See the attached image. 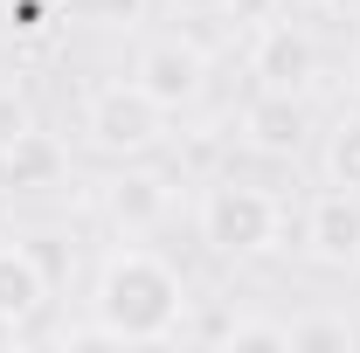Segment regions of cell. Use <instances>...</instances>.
<instances>
[{
	"mask_svg": "<svg viewBox=\"0 0 360 353\" xmlns=\"http://www.w3.org/2000/svg\"><path fill=\"white\" fill-rule=\"evenodd\" d=\"M187 277H180L174 257L146 250V243H118L104 264H97V284H90V319L118 340V347H153V340H180L187 326Z\"/></svg>",
	"mask_w": 360,
	"mask_h": 353,
	"instance_id": "1",
	"label": "cell"
},
{
	"mask_svg": "<svg viewBox=\"0 0 360 353\" xmlns=\"http://www.w3.org/2000/svg\"><path fill=\"white\" fill-rule=\"evenodd\" d=\"M194 229H201V243L222 257V264H257L277 250V236H284V201L270 194L264 180H208L201 187V208H194Z\"/></svg>",
	"mask_w": 360,
	"mask_h": 353,
	"instance_id": "2",
	"label": "cell"
},
{
	"mask_svg": "<svg viewBox=\"0 0 360 353\" xmlns=\"http://www.w3.org/2000/svg\"><path fill=\"white\" fill-rule=\"evenodd\" d=\"M84 146L104 153V160H146V153L167 146V111H160L132 77L97 84L90 104H84Z\"/></svg>",
	"mask_w": 360,
	"mask_h": 353,
	"instance_id": "3",
	"label": "cell"
},
{
	"mask_svg": "<svg viewBox=\"0 0 360 353\" xmlns=\"http://www.w3.org/2000/svg\"><path fill=\"white\" fill-rule=\"evenodd\" d=\"M243 70L257 77V90H312L319 84V35L284 7L250 28V49H243Z\"/></svg>",
	"mask_w": 360,
	"mask_h": 353,
	"instance_id": "4",
	"label": "cell"
},
{
	"mask_svg": "<svg viewBox=\"0 0 360 353\" xmlns=\"http://www.w3.org/2000/svg\"><path fill=\"white\" fill-rule=\"evenodd\" d=\"M132 84L174 118L187 104H201V90H208V49L194 42V35H153L132 56Z\"/></svg>",
	"mask_w": 360,
	"mask_h": 353,
	"instance_id": "5",
	"label": "cell"
},
{
	"mask_svg": "<svg viewBox=\"0 0 360 353\" xmlns=\"http://www.w3.org/2000/svg\"><path fill=\"white\" fill-rule=\"evenodd\" d=\"M298 257L312 270H333V277L360 270V194L319 187L305 201V222H298Z\"/></svg>",
	"mask_w": 360,
	"mask_h": 353,
	"instance_id": "6",
	"label": "cell"
},
{
	"mask_svg": "<svg viewBox=\"0 0 360 353\" xmlns=\"http://www.w3.org/2000/svg\"><path fill=\"white\" fill-rule=\"evenodd\" d=\"M236 132L250 153H264V160H298L305 146H312V104H305V90H257L250 104H243V118H236Z\"/></svg>",
	"mask_w": 360,
	"mask_h": 353,
	"instance_id": "7",
	"label": "cell"
},
{
	"mask_svg": "<svg viewBox=\"0 0 360 353\" xmlns=\"http://www.w3.org/2000/svg\"><path fill=\"white\" fill-rule=\"evenodd\" d=\"M167 215H174V180L125 160V174L104 187V222L118 229V243H146L153 229H167Z\"/></svg>",
	"mask_w": 360,
	"mask_h": 353,
	"instance_id": "8",
	"label": "cell"
},
{
	"mask_svg": "<svg viewBox=\"0 0 360 353\" xmlns=\"http://www.w3.org/2000/svg\"><path fill=\"white\" fill-rule=\"evenodd\" d=\"M70 180V146L56 132H21L7 153H0V187L7 194H42V187H63Z\"/></svg>",
	"mask_w": 360,
	"mask_h": 353,
	"instance_id": "9",
	"label": "cell"
},
{
	"mask_svg": "<svg viewBox=\"0 0 360 353\" xmlns=\"http://www.w3.org/2000/svg\"><path fill=\"white\" fill-rule=\"evenodd\" d=\"M49 291H56V277L42 270V257L28 250V243H14V236H0V312L7 319H35L49 305Z\"/></svg>",
	"mask_w": 360,
	"mask_h": 353,
	"instance_id": "10",
	"label": "cell"
},
{
	"mask_svg": "<svg viewBox=\"0 0 360 353\" xmlns=\"http://www.w3.org/2000/svg\"><path fill=\"white\" fill-rule=\"evenodd\" d=\"M319 180L360 194V111H340V118L319 132Z\"/></svg>",
	"mask_w": 360,
	"mask_h": 353,
	"instance_id": "11",
	"label": "cell"
},
{
	"mask_svg": "<svg viewBox=\"0 0 360 353\" xmlns=\"http://www.w3.org/2000/svg\"><path fill=\"white\" fill-rule=\"evenodd\" d=\"M284 340L291 347H354L360 326L340 319V312H312V319H284Z\"/></svg>",
	"mask_w": 360,
	"mask_h": 353,
	"instance_id": "12",
	"label": "cell"
},
{
	"mask_svg": "<svg viewBox=\"0 0 360 353\" xmlns=\"http://www.w3.org/2000/svg\"><path fill=\"white\" fill-rule=\"evenodd\" d=\"M21 132H35V104H28L21 84H0V153H7Z\"/></svg>",
	"mask_w": 360,
	"mask_h": 353,
	"instance_id": "13",
	"label": "cell"
},
{
	"mask_svg": "<svg viewBox=\"0 0 360 353\" xmlns=\"http://www.w3.org/2000/svg\"><path fill=\"white\" fill-rule=\"evenodd\" d=\"M0 14H7L14 35H42V28H49V0H7Z\"/></svg>",
	"mask_w": 360,
	"mask_h": 353,
	"instance_id": "14",
	"label": "cell"
},
{
	"mask_svg": "<svg viewBox=\"0 0 360 353\" xmlns=\"http://www.w3.org/2000/svg\"><path fill=\"white\" fill-rule=\"evenodd\" d=\"M291 0H222V14L236 21V28H257V21H270V14H284Z\"/></svg>",
	"mask_w": 360,
	"mask_h": 353,
	"instance_id": "15",
	"label": "cell"
},
{
	"mask_svg": "<svg viewBox=\"0 0 360 353\" xmlns=\"http://www.w3.org/2000/svg\"><path fill=\"white\" fill-rule=\"evenodd\" d=\"M21 340H28V326H21V319H7V312H0V347H21Z\"/></svg>",
	"mask_w": 360,
	"mask_h": 353,
	"instance_id": "16",
	"label": "cell"
},
{
	"mask_svg": "<svg viewBox=\"0 0 360 353\" xmlns=\"http://www.w3.org/2000/svg\"><path fill=\"white\" fill-rule=\"evenodd\" d=\"M174 14H222V0H167Z\"/></svg>",
	"mask_w": 360,
	"mask_h": 353,
	"instance_id": "17",
	"label": "cell"
},
{
	"mask_svg": "<svg viewBox=\"0 0 360 353\" xmlns=\"http://www.w3.org/2000/svg\"><path fill=\"white\" fill-rule=\"evenodd\" d=\"M326 14H340V21H360V0H326Z\"/></svg>",
	"mask_w": 360,
	"mask_h": 353,
	"instance_id": "18",
	"label": "cell"
},
{
	"mask_svg": "<svg viewBox=\"0 0 360 353\" xmlns=\"http://www.w3.org/2000/svg\"><path fill=\"white\" fill-rule=\"evenodd\" d=\"M7 215H14V194L0 187V236H7Z\"/></svg>",
	"mask_w": 360,
	"mask_h": 353,
	"instance_id": "19",
	"label": "cell"
},
{
	"mask_svg": "<svg viewBox=\"0 0 360 353\" xmlns=\"http://www.w3.org/2000/svg\"><path fill=\"white\" fill-rule=\"evenodd\" d=\"M354 90H360V56H354Z\"/></svg>",
	"mask_w": 360,
	"mask_h": 353,
	"instance_id": "20",
	"label": "cell"
},
{
	"mask_svg": "<svg viewBox=\"0 0 360 353\" xmlns=\"http://www.w3.org/2000/svg\"><path fill=\"white\" fill-rule=\"evenodd\" d=\"M0 7H7V0H0Z\"/></svg>",
	"mask_w": 360,
	"mask_h": 353,
	"instance_id": "21",
	"label": "cell"
}]
</instances>
